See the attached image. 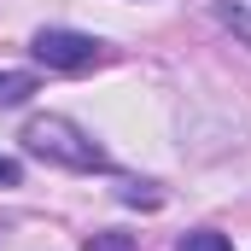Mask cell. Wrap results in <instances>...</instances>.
<instances>
[{
    "mask_svg": "<svg viewBox=\"0 0 251 251\" xmlns=\"http://www.w3.org/2000/svg\"><path fill=\"white\" fill-rule=\"evenodd\" d=\"M24 152L41 158V164H59V170H105L111 164L105 146L82 123H70V117H35L24 128Z\"/></svg>",
    "mask_w": 251,
    "mask_h": 251,
    "instance_id": "6da1fadb",
    "label": "cell"
},
{
    "mask_svg": "<svg viewBox=\"0 0 251 251\" xmlns=\"http://www.w3.org/2000/svg\"><path fill=\"white\" fill-rule=\"evenodd\" d=\"M216 12H222V18H228V24L251 41V0H216Z\"/></svg>",
    "mask_w": 251,
    "mask_h": 251,
    "instance_id": "8992f818",
    "label": "cell"
},
{
    "mask_svg": "<svg viewBox=\"0 0 251 251\" xmlns=\"http://www.w3.org/2000/svg\"><path fill=\"white\" fill-rule=\"evenodd\" d=\"M35 94V76L29 70H0V105H24Z\"/></svg>",
    "mask_w": 251,
    "mask_h": 251,
    "instance_id": "3957f363",
    "label": "cell"
},
{
    "mask_svg": "<svg viewBox=\"0 0 251 251\" xmlns=\"http://www.w3.org/2000/svg\"><path fill=\"white\" fill-rule=\"evenodd\" d=\"M29 53L47 70H94V64L105 59V41L100 35H82V29H35Z\"/></svg>",
    "mask_w": 251,
    "mask_h": 251,
    "instance_id": "7a4b0ae2",
    "label": "cell"
},
{
    "mask_svg": "<svg viewBox=\"0 0 251 251\" xmlns=\"http://www.w3.org/2000/svg\"><path fill=\"white\" fill-rule=\"evenodd\" d=\"M176 251H234L228 234H216V228H199V234H181V246Z\"/></svg>",
    "mask_w": 251,
    "mask_h": 251,
    "instance_id": "277c9868",
    "label": "cell"
},
{
    "mask_svg": "<svg viewBox=\"0 0 251 251\" xmlns=\"http://www.w3.org/2000/svg\"><path fill=\"white\" fill-rule=\"evenodd\" d=\"M82 251H140V240L134 234H88Z\"/></svg>",
    "mask_w": 251,
    "mask_h": 251,
    "instance_id": "5b68a950",
    "label": "cell"
},
{
    "mask_svg": "<svg viewBox=\"0 0 251 251\" xmlns=\"http://www.w3.org/2000/svg\"><path fill=\"white\" fill-rule=\"evenodd\" d=\"M24 181V164L18 158H0V187H18Z\"/></svg>",
    "mask_w": 251,
    "mask_h": 251,
    "instance_id": "52a82bcc",
    "label": "cell"
}]
</instances>
